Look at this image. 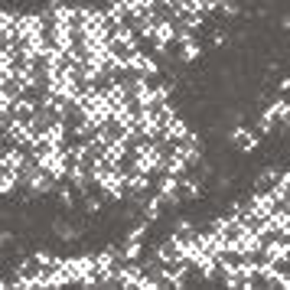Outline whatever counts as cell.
I'll return each mask as SVG.
<instances>
[{"label":"cell","instance_id":"obj_1","mask_svg":"<svg viewBox=\"0 0 290 290\" xmlns=\"http://www.w3.org/2000/svg\"><path fill=\"white\" fill-rule=\"evenodd\" d=\"M49 228H52V235H56L59 241H75L78 235H82V225H69L65 218H56Z\"/></svg>","mask_w":290,"mask_h":290},{"label":"cell","instance_id":"obj_2","mask_svg":"<svg viewBox=\"0 0 290 290\" xmlns=\"http://www.w3.org/2000/svg\"><path fill=\"white\" fill-rule=\"evenodd\" d=\"M277 26H280V30H290V10H287V13L277 20Z\"/></svg>","mask_w":290,"mask_h":290}]
</instances>
